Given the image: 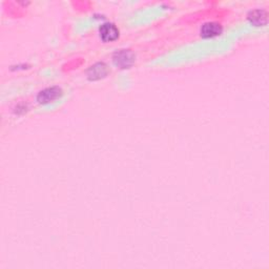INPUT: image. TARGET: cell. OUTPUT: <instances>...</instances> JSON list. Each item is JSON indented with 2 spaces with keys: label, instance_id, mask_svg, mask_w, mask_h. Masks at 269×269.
<instances>
[{
  "label": "cell",
  "instance_id": "obj_5",
  "mask_svg": "<svg viewBox=\"0 0 269 269\" xmlns=\"http://www.w3.org/2000/svg\"><path fill=\"white\" fill-rule=\"evenodd\" d=\"M267 12L263 9L252 10L248 13L247 18L253 26L263 27L267 24Z\"/></svg>",
  "mask_w": 269,
  "mask_h": 269
},
{
  "label": "cell",
  "instance_id": "obj_1",
  "mask_svg": "<svg viewBox=\"0 0 269 269\" xmlns=\"http://www.w3.org/2000/svg\"><path fill=\"white\" fill-rule=\"evenodd\" d=\"M113 62L120 68H128L135 62V54L130 50H119L114 54Z\"/></svg>",
  "mask_w": 269,
  "mask_h": 269
},
{
  "label": "cell",
  "instance_id": "obj_6",
  "mask_svg": "<svg viewBox=\"0 0 269 269\" xmlns=\"http://www.w3.org/2000/svg\"><path fill=\"white\" fill-rule=\"evenodd\" d=\"M222 26L218 22L209 21L204 24L201 28V36L204 38H212L222 33Z\"/></svg>",
  "mask_w": 269,
  "mask_h": 269
},
{
  "label": "cell",
  "instance_id": "obj_2",
  "mask_svg": "<svg viewBox=\"0 0 269 269\" xmlns=\"http://www.w3.org/2000/svg\"><path fill=\"white\" fill-rule=\"evenodd\" d=\"M62 96V90L58 87H51L40 90L37 95V101L40 104H48Z\"/></svg>",
  "mask_w": 269,
  "mask_h": 269
},
{
  "label": "cell",
  "instance_id": "obj_3",
  "mask_svg": "<svg viewBox=\"0 0 269 269\" xmlns=\"http://www.w3.org/2000/svg\"><path fill=\"white\" fill-rule=\"evenodd\" d=\"M99 33L103 41L110 42L116 40L119 37V29L115 26L113 22H104V24L100 27Z\"/></svg>",
  "mask_w": 269,
  "mask_h": 269
},
{
  "label": "cell",
  "instance_id": "obj_4",
  "mask_svg": "<svg viewBox=\"0 0 269 269\" xmlns=\"http://www.w3.org/2000/svg\"><path fill=\"white\" fill-rule=\"evenodd\" d=\"M109 73V68L104 62H97L90 66L88 70V78L90 80H99L105 77Z\"/></svg>",
  "mask_w": 269,
  "mask_h": 269
}]
</instances>
